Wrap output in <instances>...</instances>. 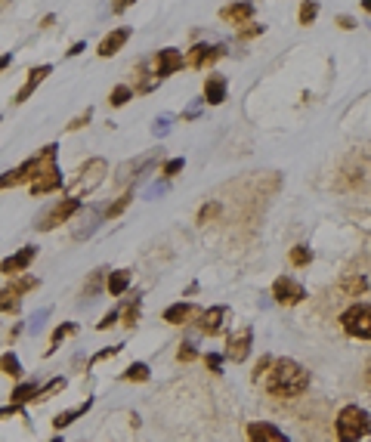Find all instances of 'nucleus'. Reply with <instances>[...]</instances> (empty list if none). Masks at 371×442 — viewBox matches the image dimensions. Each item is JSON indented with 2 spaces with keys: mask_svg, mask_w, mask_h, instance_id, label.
I'll use <instances>...</instances> for the list:
<instances>
[{
  "mask_svg": "<svg viewBox=\"0 0 371 442\" xmlns=\"http://www.w3.org/2000/svg\"><path fill=\"white\" fill-rule=\"evenodd\" d=\"M37 390H41V384H37V381H22V384H15L13 393H10V405H22V408H25L28 402L37 399Z\"/></svg>",
  "mask_w": 371,
  "mask_h": 442,
  "instance_id": "nucleus-20",
  "label": "nucleus"
},
{
  "mask_svg": "<svg viewBox=\"0 0 371 442\" xmlns=\"http://www.w3.org/2000/svg\"><path fill=\"white\" fill-rule=\"evenodd\" d=\"M124 350V344H118V346H105V350H99L96 356H93V359L87 362V368H93V365H99V362H105V359H115V356H118Z\"/></svg>",
  "mask_w": 371,
  "mask_h": 442,
  "instance_id": "nucleus-34",
  "label": "nucleus"
},
{
  "mask_svg": "<svg viewBox=\"0 0 371 442\" xmlns=\"http://www.w3.org/2000/svg\"><path fill=\"white\" fill-rule=\"evenodd\" d=\"M65 386H68L65 377H53V381H46V384L41 386V390H37V399H34V402H46V399H53L56 393L65 390Z\"/></svg>",
  "mask_w": 371,
  "mask_h": 442,
  "instance_id": "nucleus-27",
  "label": "nucleus"
},
{
  "mask_svg": "<svg viewBox=\"0 0 371 442\" xmlns=\"http://www.w3.org/2000/svg\"><path fill=\"white\" fill-rule=\"evenodd\" d=\"M37 288H41V278L22 273V275H13V282H10V285H4L0 291H4V294H13V297H25V294L37 291Z\"/></svg>",
  "mask_w": 371,
  "mask_h": 442,
  "instance_id": "nucleus-18",
  "label": "nucleus"
},
{
  "mask_svg": "<svg viewBox=\"0 0 371 442\" xmlns=\"http://www.w3.org/2000/svg\"><path fill=\"white\" fill-rule=\"evenodd\" d=\"M93 402H96V399H93V396H87V399H84L81 402V405H74V408H68V412H59L56 417H53V430H65V427H72V424L77 421V417H84V415H87L90 412V408H93Z\"/></svg>",
  "mask_w": 371,
  "mask_h": 442,
  "instance_id": "nucleus-17",
  "label": "nucleus"
},
{
  "mask_svg": "<svg viewBox=\"0 0 371 442\" xmlns=\"http://www.w3.org/2000/svg\"><path fill=\"white\" fill-rule=\"evenodd\" d=\"M130 34H134V31H130V28H115L112 34H105L103 41H99V50H96V53H99V56H103V59L115 56V53H118L121 46L130 41Z\"/></svg>",
  "mask_w": 371,
  "mask_h": 442,
  "instance_id": "nucleus-16",
  "label": "nucleus"
},
{
  "mask_svg": "<svg viewBox=\"0 0 371 442\" xmlns=\"http://www.w3.org/2000/svg\"><path fill=\"white\" fill-rule=\"evenodd\" d=\"M340 328L350 337L371 340V304H353L350 309H344L340 313Z\"/></svg>",
  "mask_w": 371,
  "mask_h": 442,
  "instance_id": "nucleus-3",
  "label": "nucleus"
},
{
  "mask_svg": "<svg viewBox=\"0 0 371 442\" xmlns=\"http://www.w3.org/2000/svg\"><path fill=\"white\" fill-rule=\"evenodd\" d=\"M105 170H108L105 158H90L87 164H81V167H77L74 183H72V195H74V198H81L84 192H93L99 183L105 180Z\"/></svg>",
  "mask_w": 371,
  "mask_h": 442,
  "instance_id": "nucleus-5",
  "label": "nucleus"
},
{
  "mask_svg": "<svg viewBox=\"0 0 371 442\" xmlns=\"http://www.w3.org/2000/svg\"><path fill=\"white\" fill-rule=\"evenodd\" d=\"M223 319H226V306L204 309V313L198 316V331H201V334H207V337L220 334V331H223Z\"/></svg>",
  "mask_w": 371,
  "mask_h": 442,
  "instance_id": "nucleus-13",
  "label": "nucleus"
},
{
  "mask_svg": "<svg viewBox=\"0 0 371 442\" xmlns=\"http://www.w3.org/2000/svg\"><path fill=\"white\" fill-rule=\"evenodd\" d=\"M0 375H6V377H13V381H22V375H25V368H22V362H19V356H15L13 350H6V353H0Z\"/></svg>",
  "mask_w": 371,
  "mask_h": 442,
  "instance_id": "nucleus-24",
  "label": "nucleus"
},
{
  "mask_svg": "<svg viewBox=\"0 0 371 442\" xmlns=\"http://www.w3.org/2000/svg\"><path fill=\"white\" fill-rule=\"evenodd\" d=\"M362 10H365V13H371V0H362Z\"/></svg>",
  "mask_w": 371,
  "mask_h": 442,
  "instance_id": "nucleus-49",
  "label": "nucleus"
},
{
  "mask_svg": "<svg viewBox=\"0 0 371 442\" xmlns=\"http://www.w3.org/2000/svg\"><path fill=\"white\" fill-rule=\"evenodd\" d=\"M183 167H186V161H183V158H174V161H167V164L161 167V176H164V180H170V176H176Z\"/></svg>",
  "mask_w": 371,
  "mask_h": 442,
  "instance_id": "nucleus-35",
  "label": "nucleus"
},
{
  "mask_svg": "<svg viewBox=\"0 0 371 442\" xmlns=\"http://www.w3.org/2000/svg\"><path fill=\"white\" fill-rule=\"evenodd\" d=\"M37 260V245H25L19 247L15 254H10V257L0 260V275L4 278H13V275H22L31 269V263Z\"/></svg>",
  "mask_w": 371,
  "mask_h": 442,
  "instance_id": "nucleus-7",
  "label": "nucleus"
},
{
  "mask_svg": "<svg viewBox=\"0 0 371 442\" xmlns=\"http://www.w3.org/2000/svg\"><path fill=\"white\" fill-rule=\"evenodd\" d=\"M226 90H229V84H226V77L223 74H207L204 77V103L207 105L226 103Z\"/></svg>",
  "mask_w": 371,
  "mask_h": 442,
  "instance_id": "nucleus-15",
  "label": "nucleus"
},
{
  "mask_svg": "<svg viewBox=\"0 0 371 442\" xmlns=\"http://www.w3.org/2000/svg\"><path fill=\"white\" fill-rule=\"evenodd\" d=\"M84 50H87V44H84V41H77V44H72V46L65 50V56H68V59H74V56H81Z\"/></svg>",
  "mask_w": 371,
  "mask_h": 442,
  "instance_id": "nucleus-45",
  "label": "nucleus"
},
{
  "mask_svg": "<svg viewBox=\"0 0 371 442\" xmlns=\"http://www.w3.org/2000/svg\"><path fill=\"white\" fill-rule=\"evenodd\" d=\"M315 15H319V0H304L300 4V25H313L315 22Z\"/></svg>",
  "mask_w": 371,
  "mask_h": 442,
  "instance_id": "nucleus-31",
  "label": "nucleus"
},
{
  "mask_svg": "<svg viewBox=\"0 0 371 442\" xmlns=\"http://www.w3.org/2000/svg\"><path fill=\"white\" fill-rule=\"evenodd\" d=\"M46 442H62V436H53V439H46Z\"/></svg>",
  "mask_w": 371,
  "mask_h": 442,
  "instance_id": "nucleus-50",
  "label": "nucleus"
},
{
  "mask_svg": "<svg viewBox=\"0 0 371 442\" xmlns=\"http://www.w3.org/2000/svg\"><path fill=\"white\" fill-rule=\"evenodd\" d=\"M251 344H254V331L251 328H242L238 334H229L226 340V359L229 362H245L247 359V353H251Z\"/></svg>",
  "mask_w": 371,
  "mask_h": 442,
  "instance_id": "nucleus-11",
  "label": "nucleus"
},
{
  "mask_svg": "<svg viewBox=\"0 0 371 442\" xmlns=\"http://www.w3.org/2000/svg\"><path fill=\"white\" fill-rule=\"evenodd\" d=\"M195 313H198V309L183 300V304H174V306L164 309V322H167V325H186Z\"/></svg>",
  "mask_w": 371,
  "mask_h": 442,
  "instance_id": "nucleus-22",
  "label": "nucleus"
},
{
  "mask_svg": "<svg viewBox=\"0 0 371 442\" xmlns=\"http://www.w3.org/2000/svg\"><path fill=\"white\" fill-rule=\"evenodd\" d=\"M10 65H13V53H4V56H0V72H6Z\"/></svg>",
  "mask_w": 371,
  "mask_h": 442,
  "instance_id": "nucleus-47",
  "label": "nucleus"
},
{
  "mask_svg": "<svg viewBox=\"0 0 371 442\" xmlns=\"http://www.w3.org/2000/svg\"><path fill=\"white\" fill-rule=\"evenodd\" d=\"M309 390V371L294 359H273L266 371V393L275 399H300Z\"/></svg>",
  "mask_w": 371,
  "mask_h": 442,
  "instance_id": "nucleus-1",
  "label": "nucleus"
},
{
  "mask_svg": "<svg viewBox=\"0 0 371 442\" xmlns=\"http://www.w3.org/2000/svg\"><path fill=\"white\" fill-rule=\"evenodd\" d=\"M53 22H56V19H53V15H44V19H41V28H50Z\"/></svg>",
  "mask_w": 371,
  "mask_h": 442,
  "instance_id": "nucleus-48",
  "label": "nucleus"
},
{
  "mask_svg": "<svg viewBox=\"0 0 371 442\" xmlns=\"http://www.w3.org/2000/svg\"><path fill=\"white\" fill-rule=\"evenodd\" d=\"M105 275H108V269H96V273L87 278V285H84V297H96V294L105 288Z\"/></svg>",
  "mask_w": 371,
  "mask_h": 442,
  "instance_id": "nucleus-29",
  "label": "nucleus"
},
{
  "mask_svg": "<svg viewBox=\"0 0 371 442\" xmlns=\"http://www.w3.org/2000/svg\"><path fill=\"white\" fill-rule=\"evenodd\" d=\"M139 316H143V304H139V297H130L127 304H124V309H118V322L124 325V328H136Z\"/></svg>",
  "mask_w": 371,
  "mask_h": 442,
  "instance_id": "nucleus-25",
  "label": "nucleus"
},
{
  "mask_svg": "<svg viewBox=\"0 0 371 442\" xmlns=\"http://www.w3.org/2000/svg\"><path fill=\"white\" fill-rule=\"evenodd\" d=\"M337 25L344 28V31H350V28H356V22L350 19V15H337Z\"/></svg>",
  "mask_w": 371,
  "mask_h": 442,
  "instance_id": "nucleus-46",
  "label": "nucleus"
},
{
  "mask_svg": "<svg viewBox=\"0 0 371 442\" xmlns=\"http://www.w3.org/2000/svg\"><path fill=\"white\" fill-rule=\"evenodd\" d=\"M112 325H118V309H108V313L103 316V319L96 322V331H108Z\"/></svg>",
  "mask_w": 371,
  "mask_h": 442,
  "instance_id": "nucleus-37",
  "label": "nucleus"
},
{
  "mask_svg": "<svg viewBox=\"0 0 371 442\" xmlns=\"http://www.w3.org/2000/svg\"><path fill=\"white\" fill-rule=\"evenodd\" d=\"M220 19L229 22V25H245V22L254 19V4H229V6H223Z\"/></svg>",
  "mask_w": 371,
  "mask_h": 442,
  "instance_id": "nucleus-19",
  "label": "nucleus"
},
{
  "mask_svg": "<svg viewBox=\"0 0 371 442\" xmlns=\"http://www.w3.org/2000/svg\"><path fill=\"white\" fill-rule=\"evenodd\" d=\"M77 334V325L74 322H62V325H56L53 328V334H50V346H46V356H53L59 350V344H65L68 337H74Z\"/></svg>",
  "mask_w": 371,
  "mask_h": 442,
  "instance_id": "nucleus-23",
  "label": "nucleus"
},
{
  "mask_svg": "<svg viewBox=\"0 0 371 442\" xmlns=\"http://www.w3.org/2000/svg\"><path fill=\"white\" fill-rule=\"evenodd\" d=\"M204 362H207V368H211L214 375H220V368H223V356L220 353H207Z\"/></svg>",
  "mask_w": 371,
  "mask_h": 442,
  "instance_id": "nucleus-41",
  "label": "nucleus"
},
{
  "mask_svg": "<svg viewBox=\"0 0 371 442\" xmlns=\"http://www.w3.org/2000/svg\"><path fill=\"white\" fill-rule=\"evenodd\" d=\"M291 263L294 266H309V263H313V251H309L306 245L291 247Z\"/></svg>",
  "mask_w": 371,
  "mask_h": 442,
  "instance_id": "nucleus-32",
  "label": "nucleus"
},
{
  "mask_svg": "<svg viewBox=\"0 0 371 442\" xmlns=\"http://www.w3.org/2000/svg\"><path fill=\"white\" fill-rule=\"evenodd\" d=\"M257 34H263V25H251V28L238 31V37H242V41H251V37H257Z\"/></svg>",
  "mask_w": 371,
  "mask_h": 442,
  "instance_id": "nucleus-43",
  "label": "nucleus"
},
{
  "mask_svg": "<svg viewBox=\"0 0 371 442\" xmlns=\"http://www.w3.org/2000/svg\"><path fill=\"white\" fill-rule=\"evenodd\" d=\"M371 436V415L359 405H344L337 415V442H359Z\"/></svg>",
  "mask_w": 371,
  "mask_h": 442,
  "instance_id": "nucleus-2",
  "label": "nucleus"
},
{
  "mask_svg": "<svg viewBox=\"0 0 371 442\" xmlns=\"http://www.w3.org/2000/svg\"><path fill=\"white\" fill-rule=\"evenodd\" d=\"M62 186H65V176H62L59 164L56 161H46V164L41 167V174L28 183V189H31V195L34 198H41V195H50V192H59Z\"/></svg>",
  "mask_w": 371,
  "mask_h": 442,
  "instance_id": "nucleus-6",
  "label": "nucleus"
},
{
  "mask_svg": "<svg viewBox=\"0 0 371 442\" xmlns=\"http://www.w3.org/2000/svg\"><path fill=\"white\" fill-rule=\"evenodd\" d=\"M81 207H84V204H81V198H74V195L59 198L56 204H53L50 211H46V214L41 216V220L34 223V229H37V232H53L56 226H62V223L72 220V216H74L77 211H81Z\"/></svg>",
  "mask_w": 371,
  "mask_h": 442,
  "instance_id": "nucleus-4",
  "label": "nucleus"
},
{
  "mask_svg": "<svg viewBox=\"0 0 371 442\" xmlns=\"http://www.w3.org/2000/svg\"><path fill=\"white\" fill-rule=\"evenodd\" d=\"M180 68H186V56L180 50H174V46H167V50H158V56H155V77L158 81H164V77L176 74Z\"/></svg>",
  "mask_w": 371,
  "mask_h": 442,
  "instance_id": "nucleus-9",
  "label": "nucleus"
},
{
  "mask_svg": "<svg viewBox=\"0 0 371 442\" xmlns=\"http://www.w3.org/2000/svg\"><path fill=\"white\" fill-rule=\"evenodd\" d=\"M176 359H180V362H195V359H198V350H195L192 344H183L180 353H176Z\"/></svg>",
  "mask_w": 371,
  "mask_h": 442,
  "instance_id": "nucleus-38",
  "label": "nucleus"
},
{
  "mask_svg": "<svg viewBox=\"0 0 371 442\" xmlns=\"http://www.w3.org/2000/svg\"><path fill=\"white\" fill-rule=\"evenodd\" d=\"M247 439L251 442H288V436H285L275 424H266V421L247 424Z\"/></svg>",
  "mask_w": 371,
  "mask_h": 442,
  "instance_id": "nucleus-14",
  "label": "nucleus"
},
{
  "mask_svg": "<svg viewBox=\"0 0 371 442\" xmlns=\"http://www.w3.org/2000/svg\"><path fill=\"white\" fill-rule=\"evenodd\" d=\"M127 288H130V269H115V273L105 275V291L112 297H121Z\"/></svg>",
  "mask_w": 371,
  "mask_h": 442,
  "instance_id": "nucleus-21",
  "label": "nucleus"
},
{
  "mask_svg": "<svg viewBox=\"0 0 371 442\" xmlns=\"http://www.w3.org/2000/svg\"><path fill=\"white\" fill-rule=\"evenodd\" d=\"M19 415H25V408L22 405H4L0 408V421H13V417H19Z\"/></svg>",
  "mask_w": 371,
  "mask_h": 442,
  "instance_id": "nucleus-39",
  "label": "nucleus"
},
{
  "mask_svg": "<svg viewBox=\"0 0 371 442\" xmlns=\"http://www.w3.org/2000/svg\"><path fill=\"white\" fill-rule=\"evenodd\" d=\"M273 297H275V304H282V306H297L300 300L306 297V288L300 282H294L291 275H278L273 282Z\"/></svg>",
  "mask_w": 371,
  "mask_h": 442,
  "instance_id": "nucleus-8",
  "label": "nucleus"
},
{
  "mask_svg": "<svg viewBox=\"0 0 371 442\" xmlns=\"http://www.w3.org/2000/svg\"><path fill=\"white\" fill-rule=\"evenodd\" d=\"M216 214H220V204H204V207H201V214H198V223L204 226V223H207V220H214Z\"/></svg>",
  "mask_w": 371,
  "mask_h": 442,
  "instance_id": "nucleus-40",
  "label": "nucleus"
},
{
  "mask_svg": "<svg viewBox=\"0 0 371 442\" xmlns=\"http://www.w3.org/2000/svg\"><path fill=\"white\" fill-rule=\"evenodd\" d=\"M226 56V50L223 46H211V44H198L189 50V56H186V65L192 68H211L216 59Z\"/></svg>",
  "mask_w": 371,
  "mask_h": 442,
  "instance_id": "nucleus-12",
  "label": "nucleus"
},
{
  "mask_svg": "<svg viewBox=\"0 0 371 442\" xmlns=\"http://www.w3.org/2000/svg\"><path fill=\"white\" fill-rule=\"evenodd\" d=\"M130 99H134V87H127V84H118L112 93H108V105L112 108H121V105H127Z\"/></svg>",
  "mask_w": 371,
  "mask_h": 442,
  "instance_id": "nucleus-28",
  "label": "nucleus"
},
{
  "mask_svg": "<svg viewBox=\"0 0 371 442\" xmlns=\"http://www.w3.org/2000/svg\"><path fill=\"white\" fill-rule=\"evenodd\" d=\"M152 377V371L145 362H134V365H127V371L121 375V381H127V384H145Z\"/></svg>",
  "mask_w": 371,
  "mask_h": 442,
  "instance_id": "nucleus-26",
  "label": "nucleus"
},
{
  "mask_svg": "<svg viewBox=\"0 0 371 442\" xmlns=\"http://www.w3.org/2000/svg\"><path fill=\"white\" fill-rule=\"evenodd\" d=\"M344 291L353 294V297H359V294L365 291V278H346V282H344Z\"/></svg>",
  "mask_w": 371,
  "mask_h": 442,
  "instance_id": "nucleus-36",
  "label": "nucleus"
},
{
  "mask_svg": "<svg viewBox=\"0 0 371 442\" xmlns=\"http://www.w3.org/2000/svg\"><path fill=\"white\" fill-rule=\"evenodd\" d=\"M134 4H136V0H112V13H115V15H121L124 10H130Z\"/></svg>",
  "mask_w": 371,
  "mask_h": 442,
  "instance_id": "nucleus-44",
  "label": "nucleus"
},
{
  "mask_svg": "<svg viewBox=\"0 0 371 442\" xmlns=\"http://www.w3.org/2000/svg\"><path fill=\"white\" fill-rule=\"evenodd\" d=\"M368 384H371V362H368Z\"/></svg>",
  "mask_w": 371,
  "mask_h": 442,
  "instance_id": "nucleus-51",
  "label": "nucleus"
},
{
  "mask_svg": "<svg viewBox=\"0 0 371 442\" xmlns=\"http://www.w3.org/2000/svg\"><path fill=\"white\" fill-rule=\"evenodd\" d=\"M90 118H93V108H84V112H81V115H74V118H72V121H68V124H65V130H68V134H74V130L87 127V124H90Z\"/></svg>",
  "mask_w": 371,
  "mask_h": 442,
  "instance_id": "nucleus-33",
  "label": "nucleus"
},
{
  "mask_svg": "<svg viewBox=\"0 0 371 442\" xmlns=\"http://www.w3.org/2000/svg\"><path fill=\"white\" fill-rule=\"evenodd\" d=\"M269 365H273V356H263V359L257 362V368H254V381H260V375H266Z\"/></svg>",
  "mask_w": 371,
  "mask_h": 442,
  "instance_id": "nucleus-42",
  "label": "nucleus"
},
{
  "mask_svg": "<svg viewBox=\"0 0 371 442\" xmlns=\"http://www.w3.org/2000/svg\"><path fill=\"white\" fill-rule=\"evenodd\" d=\"M53 74V65H34L28 72V77H25V84H22L19 87V93H15L13 96V105H22V103H28L31 96H34V90L41 87V84L46 81V77Z\"/></svg>",
  "mask_w": 371,
  "mask_h": 442,
  "instance_id": "nucleus-10",
  "label": "nucleus"
},
{
  "mask_svg": "<svg viewBox=\"0 0 371 442\" xmlns=\"http://www.w3.org/2000/svg\"><path fill=\"white\" fill-rule=\"evenodd\" d=\"M130 201H134V192H124V195L118 198V201H115V204H108L105 207V220H115V216H121L124 211H127V207H130Z\"/></svg>",
  "mask_w": 371,
  "mask_h": 442,
  "instance_id": "nucleus-30",
  "label": "nucleus"
}]
</instances>
